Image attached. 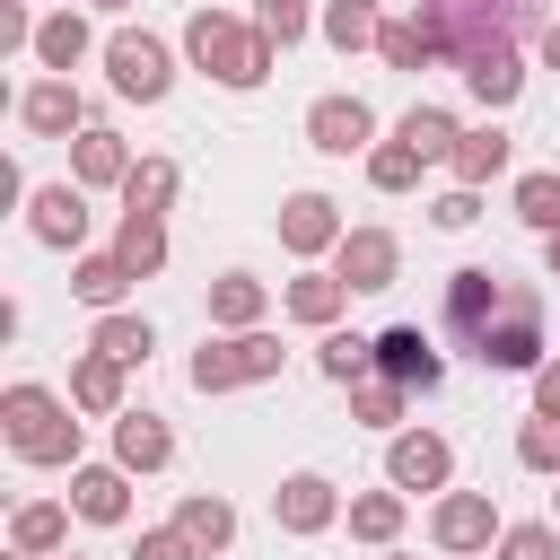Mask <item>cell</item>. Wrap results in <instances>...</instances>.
<instances>
[{
    "mask_svg": "<svg viewBox=\"0 0 560 560\" xmlns=\"http://www.w3.org/2000/svg\"><path fill=\"white\" fill-rule=\"evenodd\" d=\"M35 26L44 18H26V0H0V52H35Z\"/></svg>",
    "mask_w": 560,
    "mask_h": 560,
    "instance_id": "41",
    "label": "cell"
},
{
    "mask_svg": "<svg viewBox=\"0 0 560 560\" xmlns=\"http://www.w3.org/2000/svg\"><path fill=\"white\" fill-rule=\"evenodd\" d=\"M306 140H315L324 158L376 149V114H368V96H315V105H306Z\"/></svg>",
    "mask_w": 560,
    "mask_h": 560,
    "instance_id": "12",
    "label": "cell"
},
{
    "mask_svg": "<svg viewBox=\"0 0 560 560\" xmlns=\"http://www.w3.org/2000/svg\"><path fill=\"white\" fill-rule=\"evenodd\" d=\"M385 560H411V551H385Z\"/></svg>",
    "mask_w": 560,
    "mask_h": 560,
    "instance_id": "47",
    "label": "cell"
},
{
    "mask_svg": "<svg viewBox=\"0 0 560 560\" xmlns=\"http://www.w3.org/2000/svg\"><path fill=\"white\" fill-rule=\"evenodd\" d=\"M446 175H455V184H472V192H481L490 175H508V131H499V122L464 131V140H455V158H446Z\"/></svg>",
    "mask_w": 560,
    "mask_h": 560,
    "instance_id": "25",
    "label": "cell"
},
{
    "mask_svg": "<svg viewBox=\"0 0 560 560\" xmlns=\"http://www.w3.org/2000/svg\"><path fill=\"white\" fill-rule=\"evenodd\" d=\"M376 376H394V385H411V394H438L446 359H438V341H429L420 324H385V332H376Z\"/></svg>",
    "mask_w": 560,
    "mask_h": 560,
    "instance_id": "10",
    "label": "cell"
},
{
    "mask_svg": "<svg viewBox=\"0 0 560 560\" xmlns=\"http://www.w3.org/2000/svg\"><path fill=\"white\" fill-rule=\"evenodd\" d=\"M271 516H280V534H324V525L341 516V490H332L324 472H289V481L271 490Z\"/></svg>",
    "mask_w": 560,
    "mask_h": 560,
    "instance_id": "14",
    "label": "cell"
},
{
    "mask_svg": "<svg viewBox=\"0 0 560 560\" xmlns=\"http://www.w3.org/2000/svg\"><path fill=\"white\" fill-rule=\"evenodd\" d=\"M499 560H560V525H508Z\"/></svg>",
    "mask_w": 560,
    "mask_h": 560,
    "instance_id": "40",
    "label": "cell"
},
{
    "mask_svg": "<svg viewBox=\"0 0 560 560\" xmlns=\"http://www.w3.org/2000/svg\"><path fill=\"white\" fill-rule=\"evenodd\" d=\"M175 192H184V175H175V158H131V175H122V210H175Z\"/></svg>",
    "mask_w": 560,
    "mask_h": 560,
    "instance_id": "29",
    "label": "cell"
},
{
    "mask_svg": "<svg viewBox=\"0 0 560 560\" xmlns=\"http://www.w3.org/2000/svg\"><path fill=\"white\" fill-rule=\"evenodd\" d=\"M131 560H201V551H192V534H184V525H158V534H140V551H131Z\"/></svg>",
    "mask_w": 560,
    "mask_h": 560,
    "instance_id": "43",
    "label": "cell"
},
{
    "mask_svg": "<svg viewBox=\"0 0 560 560\" xmlns=\"http://www.w3.org/2000/svg\"><path fill=\"white\" fill-rule=\"evenodd\" d=\"M26 228H35V245L79 254L88 245V184H35L26 192Z\"/></svg>",
    "mask_w": 560,
    "mask_h": 560,
    "instance_id": "6",
    "label": "cell"
},
{
    "mask_svg": "<svg viewBox=\"0 0 560 560\" xmlns=\"http://www.w3.org/2000/svg\"><path fill=\"white\" fill-rule=\"evenodd\" d=\"M61 534H70V508H61V499H26V508L9 516V551H26V560H52Z\"/></svg>",
    "mask_w": 560,
    "mask_h": 560,
    "instance_id": "24",
    "label": "cell"
},
{
    "mask_svg": "<svg viewBox=\"0 0 560 560\" xmlns=\"http://www.w3.org/2000/svg\"><path fill=\"white\" fill-rule=\"evenodd\" d=\"M262 306H271V289H262L254 271H219V280H210V324H219V332H254Z\"/></svg>",
    "mask_w": 560,
    "mask_h": 560,
    "instance_id": "20",
    "label": "cell"
},
{
    "mask_svg": "<svg viewBox=\"0 0 560 560\" xmlns=\"http://www.w3.org/2000/svg\"><path fill=\"white\" fill-rule=\"evenodd\" d=\"M429 219H438V228H472V219H481V192H472V184H455V192H438V201H429Z\"/></svg>",
    "mask_w": 560,
    "mask_h": 560,
    "instance_id": "42",
    "label": "cell"
},
{
    "mask_svg": "<svg viewBox=\"0 0 560 560\" xmlns=\"http://www.w3.org/2000/svg\"><path fill=\"white\" fill-rule=\"evenodd\" d=\"M70 402H79V411H105V420H114V411H131V402H122V359L88 350V359L70 368Z\"/></svg>",
    "mask_w": 560,
    "mask_h": 560,
    "instance_id": "27",
    "label": "cell"
},
{
    "mask_svg": "<svg viewBox=\"0 0 560 560\" xmlns=\"http://www.w3.org/2000/svg\"><path fill=\"white\" fill-rule=\"evenodd\" d=\"M131 175V149H122V131H105V122H88L79 140H70V184H122Z\"/></svg>",
    "mask_w": 560,
    "mask_h": 560,
    "instance_id": "18",
    "label": "cell"
},
{
    "mask_svg": "<svg viewBox=\"0 0 560 560\" xmlns=\"http://www.w3.org/2000/svg\"><path fill=\"white\" fill-rule=\"evenodd\" d=\"M394 140H411L429 166H446V158H455V140H464V122H455L446 105H411V114L394 122Z\"/></svg>",
    "mask_w": 560,
    "mask_h": 560,
    "instance_id": "28",
    "label": "cell"
},
{
    "mask_svg": "<svg viewBox=\"0 0 560 560\" xmlns=\"http://www.w3.org/2000/svg\"><path fill=\"white\" fill-rule=\"evenodd\" d=\"M254 26H262V35L280 44V52H289V44H298L306 26H324V18H315L306 0H254Z\"/></svg>",
    "mask_w": 560,
    "mask_h": 560,
    "instance_id": "39",
    "label": "cell"
},
{
    "mask_svg": "<svg viewBox=\"0 0 560 560\" xmlns=\"http://www.w3.org/2000/svg\"><path fill=\"white\" fill-rule=\"evenodd\" d=\"M228 385H245V350H236V332L192 350V394H228Z\"/></svg>",
    "mask_w": 560,
    "mask_h": 560,
    "instance_id": "36",
    "label": "cell"
},
{
    "mask_svg": "<svg viewBox=\"0 0 560 560\" xmlns=\"http://www.w3.org/2000/svg\"><path fill=\"white\" fill-rule=\"evenodd\" d=\"M455 70H464V96H472V105H490V114L525 96V61H516V44H508V35H499V44H472Z\"/></svg>",
    "mask_w": 560,
    "mask_h": 560,
    "instance_id": "11",
    "label": "cell"
},
{
    "mask_svg": "<svg viewBox=\"0 0 560 560\" xmlns=\"http://www.w3.org/2000/svg\"><path fill=\"white\" fill-rule=\"evenodd\" d=\"M516 298H525V280H508V271H490V262H464V271H446V332L481 359V341L508 324Z\"/></svg>",
    "mask_w": 560,
    "mask_h": 560,
    "instance_id": "3",
    "label": "cell"
},
{
    "mask_svg": "<svg viewBox=\"0 0 560 560\" xmlns=\"http://www.w3.org/2000/svg\"><path fill=\"white\" fill-rule=\"evenodd\" d=\"M499 534H508V525H499L490 490H446V499H438V516H429V542H438V551H455V560H464V551H490Z\"/></svg>",
    "mask_w": 560,
    "mask_h": 560,
    "instance_id": "5",
    "label": "cell"
},
{
    "mask_svg": "<svg viewBox=\"0 0 560 560\" xmlns=\"http://www.w3.org/2000/svg\"><path fill=\"white\" fill-rule=\"evenodd\" d=\"M332 271L350 280V298H376V289H394V271H402V245H394L385 228H350V236L332 245Z\"/></svg>",
    "mask_w": 560,
    "mask_h": 560,
    "instance_id": "9",
    "label": "cell"
},
{
    "mask_svg": "<svg viewBox=\"0 0 560 560\" xmlns=\"http://www.w3.org/2000/svg\"><path fill=\"white\" fill-rule=\"evenodd\" d=\"M542 61H551V70H560V18H551V26H542Z\"/></svg>",
    "mask_w": 560,
    "mask_h": 560,
    "instance_id": "44",
    "label": "cell"
},
{
    "mask_svg": "<svg viewBox=\"0 0 560 560\" xmlns=\"http://www.w3.org/2000/svg\"><path fill=\"white\" fill-rule=\"evenodd\" d=\"M542 262H551V280H560V228H551V236H542Z\"/></svg>",
    "mask_w": 560,
    "mask_h": 560,
    "instance_id": "45",
    "label": "cell"
},
{
    "mask_svg": "<svg viewBox=\"0 0 560 560\" xmlns=\"http://www.w3.org/2000/svg\"><path fill=\"white\" fill-rule=\"evenodd\" d=\"M18 560H26V551H18Z\"/></svg>",
    "mask_w": 560,
    "mask_h": 560,
    "instance_id": "48",
    "label": "cell"
},
{
    "mask_svg": "<svg viewBox=\"0 0 560 560\" xmlns=\"http://www.w3.org/2000/svg\"><path fill=\"white\" fill-rule=\"evenodd\" d=\"M114 254H122V271H131V280H158V271H166V219H158V210H122Z\"/></svg>",
    "mask_w": 560,
    "mask_h": 560,
    "instance_id": "22",
    "label": "cell"
},
{
    "mask_svg": "<svg viewBox=\"0 0 560 560\" xmlns=\"http://www.w3.org/2000/svg\"><path fill=\"white\" fill-rule=\"evenodd\" d=\"M105 79H114V96L158 105V96L175 88V52H166L149 26H122V35H105Z\"/></svg>",
    "mask_w": 560,
    "mask_h": 560,
    "instance_id": "4",
    "label": "cell"
},
{
    "mask_svg": "<svg viewBox=\"0 0 560 560\" xmlns=\"http://www.w3.org/2000/svg\"><path fill=\"white\" fill-rule=\"evenodd\" d=\"M516 219H525L534 236H551V228H560V175H542V166L516 175Z\"/></svg>",
    "mask_w": 560,
    "mask_h": 560,
    "instance_id": "37",
    "label": "cell"
},
{
    "mask_svg": "<svg viewBox=\"0 0 560 560\" xmlns=\"http://www.w3.org/2000/svg\"><path fill=\"white\" fill-rule=\"evenodd\" d=\"M350 534L385 551V542L402 534V490H359V499H350Z\"/></svg>",
    "mask_w": 560,
    "mask_h": 560,
    "instance_id": "34",
    "label": "cell"
},
{
    "mask_svg": "<svg viewBox=\"0 0 560 560\" xmlns=\"http://www.w3.org/2000/svg\"><path fill=\"white\" fill-rule=\"evenodd\" d=\"M542 359H551V350H542V298L525 289V298L508 306V324L481 341V368H499V376H534Z\"/></svg>",
    "mask_w": 560,
    "mask_h": 560,
    "instance_id": "7",
    "label": "cell"
},
{
    "mask_svg": "<svg viewBox=\"0 0 560 560\" xmlns=\"http://www.w3.org/2000/svg\"><path fill=\"white\" fill-rule=\"evenodd\" d=\"M175 525L192 534V551H201V560L236 542V508H228L219 490H184V508H175Z\"/></svg>",
    "mask_w": 560,
    "mask_h": 560,
    "instance_id": "23",
    "label": "cell"
},
{
    "mask_svg": "<svg viewBox=\"0 0 560 560\" xmlns=\"http://www.w3.org/2000/svg\"><path fill=\"white\" fill-rule=\"evenodd\" d=\"M88 350H105V359H122V368H140L149 350H158V332H149V315H96V332H88Z\"/></svg>",
    "mask_w": 560,
    "mask_h": 560,
    "instance_id": "30",
    "label": "cell"
},
{
    "mask_svg": "<svg viewBox=\"0 0 560 560\" xmlns=\"http://www.w3.org/2000/svg\"><path fill=\"white\" fill-rule=\"evenodd\" d=\"M122 289H131V271H122V254H79V262H70V298H79V306H96V315H114V306H122Z\"/></svg>",
    "mask_w": 560,
    "mask_h": 560,
    "instance_id": "26",
    "label": "cell"
},
{
    "mask_svg": "<svg viewBox=\"0 0 560 560\" xmlns=\"http://www.w3.org/2000/svg\"><path fill=\"white\" fill-rule=\"evenodd\" d=\"M114 464L122 472H166L175 464V429L158 411H114Z\"/></svg>",
    "mask_w": 560,
    "mask_h": 560,
    "instance_id": "16",
    "label": "cell"
},
{
    "mask_svg": "<svg viewBox=\"0 0 560 560\" xmlns=\"http://www.w3.org/2000/svg\"><path fill=\"white\" fill-rule=\"evenodd\" d=\"M184 52H192V70H201V79H219V88H262L280 44H271L262 26H245V18H228V9H192Z\"/></svg>",
    "mask_w": 560,
    "mask_h": 560,
    "instance_id": "1",
    "label": "cell"
},
{
    "mask_svg": "<svg viewBox=\"0 0 560 560\" xmlns=\"http://www.w3.org/2000/svg\"><path fill=\"white\" fill-rule=\"evenodd\" d=\"M280 306H289L298 324L332 332V324H341V306H350V280H341V271H298V280L280 289Z\"/></svg>",
    "mask_w": 560,
    "mask_h": 560,
    "instance_id": "19",
    "label": "cell"
},
{
    "mask_svg": "<svg viewBox=\"0 0 560 560\" xmlns=\"http://www.w3.org/2000/svg\"><path fill=\"white\" fill-rule=\"evenodd\" d=\"M341 236H350V228H341V210H332L324 192H289V201H280V245H289L298 262H315V254H332Z\"/></svg>",
    "mask_w": 560,
    "mask_h": 560,
    "instance_id": "13",
    "label": "cell"
},
{
    "mask_svg": "<svg viewBox=\"0 0 560 560\" xmlns=\"http://www.w3.org/2000/svg\"><path fill=\"white\" fill-rule=\"evenodd\" d=\"M79 402H61L52 385H9L0 394V429H9V446L26 455V464H79V420H70Z\"/></svg>",
    "mask_w": 560,
    "mask_h": 560,
    "instance_id": "2",
    "label": "cell"
},
{
    "mask_svg": "<svg viewBox=\"0 0 560 560\" xmlns=\"http://www.w3.org/2000/svg\"><path fill=\"white\" fill-rule=\"evenodd\" d=\"M88 44H96V35H88V18H79V9H52V18L35 26V61H44L52 79H70V70L88 61Z\"/></svg>",
    "mask_w": 560,
    "mask_h": 560,
    "instance_id": "21",
    "label": "cell"
},
{
    "mask_svg": "<svg viewBox=\"0 0 560 560\" xmlns=\"http://www.w3.org/2000/svg\"><path fill=\"white\" fill-rule=\"evenodd\" d=\"M385 481H394V490H446V481H455V446H446L438 429H394Z\"/></svg>",
    "mask_w": 560,
    "mask_h": 560,
    "instance_id": "8",
    "label": "cell"
},
{
    "mask_svg": "<svg viewBox=\"0 0 560 560\" xmlns=\"http://www.w3.org/2000/svg\"><path fill=\"white\" fill-rule=\"evenodd\" d=\"M70 560H79V551H70Z\"/></svg>",
    "mask_w": 560,
    "mask_h": 560,
    "instance_id": "49",
    "label": "cell"
},
{
    "mask_svg": "<svg viewBox=\"0 0 560 560\" xmlns=\"http://www.w3.org/2000/svg\"><path fill=\"white\" fill-rule=\"evenodd\" d=\"M18 122H26L35 140H70V131H88V105H79L70 79H35V88L18 96Z\"/></svg>",
    "mask_w": 560,
    "mask_h": 560,
    "instance_id": "15",
    "label": "cell"
},
{
    "mask_svg": "<svg viewBox=\"0 0 560 560\" xmlns=\"http://www.w3.org/2000/svg\"><path fill=\"white\" fill-rule=\"evenodd\" d=\"M376 35H385L376 0H324V44H332V52H359V44H376Z\"/></svg>",
    "mask_w": 560,
    "mask_h": 560,
    "instance_id": "32",
    "label": "cell"
},
{
    "mask_svg": "<svg viewBox=\"0 0 560 560\" xmlns=\"http://www.w3.org/2000/svg\"><path fill=\"white\" fill-rule=\"evenodd\" d=\"M420 166H429V158H420L411 140H376V149H368V184H376V192H411Z\"/></svg>",
    "mask_w": 560,
    "mask_h": 560,
    "instance_id": "35",
    "label": "cell"
},
{
    "mask_svg": "<svg viewBox=\"0 0 560 560\" xmlns=\"http://www.w3.org/2000/svg\"><path fill=\"white\" fill-rule=\"evenodd\" d=\"M88 9H105V18H114V9H131V0H88Z\"/></svg>",
    "mask_w": 560,
    "mask_h": 560,
    "instance_id": "46",
    "label": "cell"
},
{
    "mask_svg": "<svg viewBox=\"0 0 560 560\" xmlns=\"http://www.w3.org/2000/svg\"><path fill=\"white\" fill-rule=\"evenodd\" d=\"M70 508L88 525H122L131 516V472L122 464H70Z\"/></svg>",
    "mask_w": 560,
    "mask_h": 560,
    "instance_id": "17",
    "label": "cell"
},
{
    "mask_svg": "<svg viewBox=\"0 0 560 560\" xmlns=\"http://www.w3.org/2000/svg\"><path fill=\"white\" fill-rule=\"evenodd\" d=\"M402 402H411V385H394V376H359V385H350V420H359V429H394Z\"/></svg>",
    "mask_w": 560,
    "mask_h": 560,
    "instance_id": "33",
    "label": "cell"
},
{
    "mask_svg": "<svg viewBox=\"0 0 560 560\" xmlns=\"http://www.w3.org/2000/svg\"><path fill=\"white\" fill-rule=\"evenodd\" d=\"M516 464H525V472H560V411H534V420L516 429Z\"/></svg>",
    "mask_w": 560,
    "mask_h": 560,
    "instance_id": "38",
    "label": "cell"
},
{
    "mask_svg": "<svg viewBox=\"0 0 560 560\" xmlns=\"http://www.w3.org/2000/svg\"><path fill=\"white\" fill-rule=\"evenodd\" d=\"M315 368H324L332 385H359V376H376V341H368V332H324V341H315Z\"/></svg>",
    "mask_w": 560,
    "mask_h": 560,
    "instance_id": "31",
    "label": "cell"
}]
</instances>
